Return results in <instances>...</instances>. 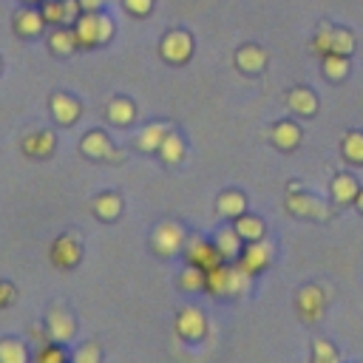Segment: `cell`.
<instances>
[{
  "mask_svg": "<svg viewBox=\"0 0 363 363\" xmlns=\"http://www.w3.org/2000/svg\"><path fill=\"white\" fill-rule=\"evenodd\" d=\"M346 162H354V164H363V133H346L343 145H340Z\"/></svg>",
  "mask_w": 363,
  "mask_h": 363,
  "instance_id": "d6a6232c",
  "label": "cell"
},
{
  "mask_svg": "<svg viewBox=\"0 0 363 363\" xmlns=\"http://www.w3.org/2000/svg\"><path fill=\"white\" fill-rule=\"evenodd\" d=\"M272 145L278 147V150H292V147H298L301 145V128L292 122V119H284V122H278L275 128H272Z\"/></svg>",
  "mask_w": 363,
  "mask_h": 363,
  "instance_id": "e0dca14e",
  "label": "cell"
},
{
  "mask_svg": "<svg viewBox=\"0 0 363 363\" xmlns=\"http://www.w3.org/2000/svg\"><path fill=\"white\" fill-rule=\"evenodd\" d=\"M34 363H68V354H65L62 343L51 340V343H45V346H40V352H37Z\"/></svg>",
  "mask_w": 363,
  "mask_h": 363,
  "instance_id": "e575fe53",
  "label": "cell"
},
{
  "mask_svg": "<svg viewBox=\"0 0 363 363\" xmlns=\"http://www.w3.org/2000/svg\"><path fill=\"white\" fill-rule=\"evenodd\" d=\"M102 3H105V0H79V6H82L85 11H96Z\"/></svg>",
  "mask_w": 363,
  "mask_h": 363,
  "instance_id": "f35d334b",
  "label": "cell"
},
{
  "mask_svg": "<svg viewBox=\"0 0 363 363\" xmlns=\"http://www.w3.org/2000/svg\"><path fill=\"white\" fill-rule=\"evenodd\" d=\"M0 363H28V349L20 337L0 340Z\"/></svg>",
  "mask_w": 363,
  "mask_h": 363,
  "instance_id": "83f0119b",
  "label": "cell"
},
{
  "mask_svg": "<svg viewBox=\"0 0 363 363\" xmlns=\"http://www.w3.org/2000/svg\"><path fill=\"white\" fill-rule=\"evenodd\" d=\"M312 363H340V354H337V349L329 340L318 337L312 343Z\"/></svg>",
  "mask_w": 363,
  "mask_h": 363,
  "instance_id": "d590c367",
  "label": "cell"
},
{
  "mask_svg": "<svg viewBox=\"0 0 363 363\" xmlns=\"http://www.w3.org/2000/svg\"><path fill=\"white\" fill-rule=\"evenodd\" d=\"M357 193H360V187H357V179H354V176H349V173H337V176L332 179V201H337V204H349V201L357 199Z\"/></svg>",
  "mask_w": 363,
  "mask_h": 363,
  "instance_id": "603a6c76",
  "label": "cell"
},
{
  "mask_svg": "<svg viewBox=\"0 0 363 363\" xmlns=\"http://www.w3.org/2000/svg\"><path fill=\"white\" fill-rule=\"evenodd\" d=\"M14 298H17V289H14V284H9V281H0V309H3V306H9V303H14Z\"/></svg>",
  "mask_w": 363,
  "mask_h": 363,
  "instance_id": "74e56055",
  "label": "cell"
},
{
  "mask_svg": "<svg viewBox=\"0 0 363 363\" xmlns=\"http://www.w3.org/2000/svg\"><path fill=\"white\" fill-rule=\"evenodd\" d=\"M184 241H187V235H184V230H182L176 221H162V224L150 233V247H153V252L162 255V258H170V255L182 252V250H184Z\"/></svg>",
  "mask_w": 363,
  "mask_h": 363,
  "instance_id": "277c9868",
  "label": "cell"
},
{
  "mask_svg": "<svg viewBox=\"0 0 363 363\" xmlns=\"http://www.w3.org/2000/svg\"><path fill=\"white\" fill-rule=\"evenodd\" d=\"M323 74H326V79H346V74H349L346 54H323Z\"/></svg>",
  "mask_w": 363,
  "mask_h": 363,
  "instance_id": "4dcf8cb0",
  "label": "cell"
},
{
  "mask_svg": "<svg viewBox=\"0 0 363 363\" xmlns=\"http://www.w3.org/2000/svg\"><path fill=\"white\" fill-rule=\"evenodd\" d=\"M184 255H187V264H196V267H201V269H213V267H218L224 258L218 255V250H216V244L213 241H204V238H187L184 241V250H182Z\"/></svg>",
  "mask_w": 363,
  "mask_h": 363,
  "instance_id": "ba28073f",
  "label": "cell"
},
{
  "mask_svg": "<svg viewBox=\"0 0 363 363\" xmlns=\"http://www.w3.org/2000/svg\"><path fill=\"white\" fill-rule=\"evenodd\" d=\"M79 0H45L43 3V20L45 23H60V26H68V23H77L79 20Z\"/></svg>",
  "mask_w": 363,
  "mask_h": 363,
  "instance_id": "7c38bea8",
  "label": "cell"
},
{
  "mask_svg": "<svg viewBox=\"0 0 363 363\" xmlns=\"http://www.w3.org/2000/svg\"><path fill=\"white\" fill-rule=\"evenodd\" d=\"M179 284H182V289H207V269H201V267H196V264H187V269L182 272V278H179Z\"/></svg>",
  "mask_w": 363,
  "mask_h": 363,
  "instance_id": "1f68e13d",
  "label": "cell"
},
{
  "mask_svg": "<svg viewBox=\"0 0 363 363\" xmlns=\"http://www.w3.org/2000/svg\"><path fill=\"white\" fill-rule=\"evenodd\" d=\"M159 156H162V162H167V164H179L182 156H184V142H182V136L170 130V133L162 139V145H159Z\"/></svg>",
  "mask_w": 363,
  "mask_h": 363,
  "instance_id": "f1b7e54d",
  "label": "cell"
},
{
  "mask_svg": "<svg viewBox=\"0 0 363 363\" xmlns=\"http://www.w3.org/2000/svg\"><path fill=\"white\" fill-rule=\"evenodd\" d=\"M312 48L320 54H352L354 51V37L346 28H335V26H320L315 31Z\"/></svg>",
  "mask_w": 363,
  "mask_h": 363,
  "instance_id": "3957f363",
  "label": "cell"
},
{
  "mask_svg": "<svg viewBox=\"0 0 363 363\" xmlns=\"http://www.w3.org/2000/svg\"><path fill=\"white\" fill-rule=\"evenodd\" d=\"M71 363H102V349L96 340H85L82 346L74 349Z\"/></svg>",
  "mask_w": 363,
  "mask_h": 363,
  "instance_id": "836d02e7",
  "label": "cell"
},
{
  "mask_svg": "<svg viewBox=\"0 0 363 363\" xmlns=\"http://www.w3.org/2000/svg\"><path fill=\"white\" fill-rule=\"evenodd\" d=\"M105 116H108V122L125 128V125H130V122L136 119V108H133L130 99H125V96H113V99L108 102V108H105Z\"/></svg>",
  "mask_w": 363,
  "mask_h": 363,
  "instance_id": "ffe728a7",
  "label": "cell"
},
{
  "mask_svg": "<svg viewBox=\"0 0 363 363\" xmlns=\"http://www.w3.org/2000/svg\"><path fill=\"white\" fill-rule=\"evenodd\" d=\"M122 213V199L116 193H102L94 199V216L102 221H113Z\"/></svg>",
  "mask_w": 363,
  "mask_h": 363,
  "instance_id": "484cf974",
  "label": "cell"
},
{
  "mask_svg": "<svg viewBox=\"0 0 363 363\" xmlns=\"http://www.w3.org/2000/svg\"><path fill=\"white\" fill-rule=\"evenodd\" d=\"M233 227H235V233H238L244 241H258V238H264V221H261L258 216L241 213L238 218H233Z\"/></svg>",
  "mask_w": 363,
  "mask_h": 363,
  "instance_id": "4316f807",
  "label": "cell"
},
{
  "mask_svg": "<svg viewBox=\"0 0 363 363\" xmlns=\"http://www.w3.org/2000/svg\"><path fill=\"white\" fill-rule=\"evenodd\" d=\"M216 210H218V216H224V218H238V216L247 210V199H244V193H238V190H224V193H218V199H216Z\"/></svg>",
  "mask_w": 363,
  "mask_h": 363,
  "instance_id": "44dd1931",
  "label": "cell"
},
{
  "mask_svg": "<svg viewBox=\"0 0 363 363\" xmlns=\"http://www.w3.org/2000/svg\"><path fill=\"white\" fill-rule=\"evenodd\" d=\"M241 241L244 238L235 233V227H221L216 233V238H213V244H216V250H218V255L224 261H233V258L241 255Z\"/></svg>",
  "mask_w": 363,
  "mask_h": 363,
  "instance_id": "9a60e30c",
  "label": "cell"
},
{
  "mask_svg": "<svg viewBox=\"0 0 363 363\" xmlns=\"http://www.w3.org/2000/svg\"><path fill=\"white\" fill-rule=\"evenodd\" d=\"M43 26H45L43 11H34V9H26V11H20L14 17V31L20 37H37L43 31Z\"/></svg>",
  "mask_w": 363,
  "mask_h": 363,
  "instance_id": "cb8c5ba5",
  "label": "cell"
},
{
  "mask_svg": "<svg viewBox=\"0 0 363 363\" xmlns=\"http://www.w3.org/2000/svg\"><path fill=\"white\" fill-rule=\"evenodd\" d=\"M74 332H77L74 315H71L62 303H51L48 312H45V335H48V340L65 343V340L74 337Z\"/></svg>",
  "mask_w": 363,
  "mask_h": 363,
  "instance_id": "5b68a950",
  "label": "cell"
},
{
  "mask_svg": "<svg viewBox=\"0 0 363 363\" xmlns=\"http://www.w3.org/2000/svg\"><path fill=\"white\" fill-rule=\"evenodd\" d=\"M79 150H82L85 156H91V159H108V162H119V150L111 145L108 133H102V130H91V133H85V139H82Z\"/></svg>",
  "mask_w": 363,
  "mask_h": 363,
  "instance_id": "4fadbf2b",
  "label": "cell"
},
{
  "mask_svg": "<svg viewBox=\"0 0 363 363\" xmlns=\"http://www.w3.org/2000/svg\"><path fill=\"white\" fill-rule=\"evenodd\" d=\"M286 105H289V111H295L301 116H312L318 111V96L309 88H292L286 94Z\"/></svg>",
  "mask_w": 363,
  "mask_h": 363,
  "instance_id": "7402d4cb",
  "label": "cell"
},
{
  "mask_svg": "<svg viewBox=\"0 0 363 363\" xmlns=\"http://www.w3.org/2000/svg\"><path fill=\"white\" fill-rule=\"evenodd\" d=\"M238 261H241V267H244L250 275H255V272H261V269H267V267H269V261H272V244H269V241H264V238L250 241V247H247V250H241Z\"/></svg>",
  "mask_w": 363,
  "mask_h": 363,
  "instance_id": "30bf717a",
  "label": "cell"
},
{
  "mask_svg": "<svg viewBox=\"0 0 363 363\" xmlns=\"http://www.w3.org/2000/svg\"><path fill=\"white\" fill-rule=\"evenodd\" d=\"M250 278L252 275L241 264H235V267L218 264V267L207 269V289L213 295H221V298H227V295H244L250 289Z\"/></svg>",
  "mask_w": 363,
  "mask_h": 363,
  "instance_id": "6da1fadb",
  "label": "cell"
},
{
  "mask_svg": "<svg viewBox=\"0 0 363 363\" xmlns=\"http://www.w3.org/2000/svg\"><path fill=\"white\" fill-rule=\"evenodd\" d=\"M354 207H357V210H360V213H363V190H360V193H357V199H354Z\"/></svg>",
  "mask_w": 363,
  "mask_h": 363,
  "instance_id": "ab89813d",
  "label": "cell"
},
{
  "mask_svg": "<svg viewBox=\"0 0 363 363\" xmlns=\"http://www.w3.org/2000/svg\"><path fill=\"white\" fill-rule=\"evenodd\" d=\"M295 306H298V315H301L306 323H312V320L320 318V312H323V306H326V295L320 292V286L309 284V286H303V289L298 292Z\"/></svg>",
  "mask_w": 363,
  "mask_h": 363,
  "instance_id": "8fae6325",
  "label": "cell"
},
{
  "mask_svg": "<svg viewBox=\"0 0 363 363\" xmlns=\"http://www.w3.org/2000/svg\"><path fill=\"white\" fill-rule=\"evenodd\" d=\"M125 3V9L130 11V14H136V17H142V14H147L150 9H153V0H122Z\"/></svg>",
  "mask_w": 363,
  "mask_h": 363,
  "instance_id": "8d00e7d4",
  "label": "cell"
},
{
  "mask_svg": "<svg viewBox=\"0 0 363 363\" xmlns=\"http://www.w3.org/2000/svg\"><path fill=\"white\" fill-rule=\"evenodd\" d=\"M54 145H57V139H54L51 130H37V133H28V136L23 139V150H26L28 156H34V159L51 156Z\"/></svg>",
  "mask_w": 363,
  "mask_h": 363,
  "instance_id": "ac0fdd59",
  "label": "cell"
},
{
  "mask_svg": "<svg viewBox=\"0 0 363 363\" xmlns=\"http://www.w3.org/2000/svg\"><path fill=\"white\" fill-rule=\"evenodd\" d=\"M159 51H162V57H164L167 62L182 65V62H187L190 54H193V37H190L187 31H182V28H173V31H167V34L162 37Z\"/></svg>",
  "mask_w": 363,
  "mask_h": 363,
  "instance_id": "8992f818",
  "label": "cell"
},
{
  "mask_svg": "<svg viewBox=\"0 0 363 363\" xmlns=\"http://www.w3.org/2000/svg\"><path fill=\"white\" fill-rule=\"evenodd\" d=\"M82 258V238L77 233H65L51 244V261L60 269H74Z\"/></svg>",
  "mask_w": 363,
  "mask_h": 363,
  "instance_id": "52a82bcc",
  "label": "cell"
},
{
  "mask_svg": "<svg viewBox=\"0 0 363 363\" xmlns=\"http://www.w3.org/2000/svg\"><path fill=\"white\" fill-rule=\"evenodd\" d=\"M167 133H170V125L167 122H153V125L142 128L136 145H139V150H159V145H162V139Z\"/></svg>",
  "mask_w": 363,
  "mask_h": 363,
  "instance_id": "d4e9b609",
  "label": "cell"
},
{
  "mask_svg": "<svg viewBox=\"0 0 363 363\" xmlns=\"http://www.w3.org/2000/svg\"><path fill=\"white\" fill-rule=\"evenodd\" d=\"M48 105H51V116L57 119V125H74L79 119V111H82L79 102L68 94H54L48 99Z\"/></svg>",
  "mask_w": 363,
  "mask_h": 363,
  "instance_id": "5bb4252c",
  "label": "cell"
},
{
  "mask_svg": "<svg viewBox=\"0 0 363 363\" xmlns=\"http://www.w3.org/2000/svg\"><path fill=\"white\" fill-rule=\"evenodd\" d=\"M235 65H238L241 71H247V74H258V71H264V65H267V51L258 48V45H241V48L235 51Z\"/></svg>",
  "mask_w": 363,
  "mask_h": 363,
  "instance_id": "2e32d148",
  "label": "cell"
},
{
  "mask_svg": "<svg viewBox=\"0 0 363 363\" xmlns=\"http://www.w3.org/2000/svg\"><path fill=\"white\" fill-rule=\"evenodd\" d=\"M0 68H3V65H0Z\"/></svg>",
  "mask_w": 363,
  "mask_h": 363,
  "instance_id": "60d3db41",
  "label": "cell"
},
{
  "mask_svg": "<svg viewBox=\"0 0 363 363\" xmlns=\"http://www.w3.org/2000/svg\"><path fill=\"white\" fill-rule=\"evenodd\" d=\"M176 332L179 337L184 340H201L204 332H207V320H204V312L199 306H184L176 318Z\"/></svg>",
  "mask_w": 363,
  "mask_h": 363,
  "instance_id": "9c48e42d",
  "label": "cell"
},
{
  "mask_svg": "<svg viewBox=\"0 0 363 363\" xmlns=\"http://www.w3.org/2000/svg\"><path fill=\"white\" fill-rule=\"evenodd\" d=\"M286 207H289V213H295V216H315V218H323L326 216V210H323V204L318 201V199H312V196H306V193H289V199H286Z\"/></svg>",
  "mask_w": 363,
  "mask_h": 363,
  "instance_id": "d6986e66",
  "label": "cell"
},
{
  "mask_svg": "<svg viewBox=\"0 0 363 363\" xmlns=\"http://www.w3.org/2000/svg\"><path fill=\"white\" fill-rule=\"evenodd\" d=\"M74 37H77V45L82 48H94V45H102L113 37V23L111 17L105 14H96V11H85L79 14V20L74 23Z\"/></svg>",
  "mask_w": 363,
  "mask_h": 363,
  "instance_id": "7a4b0ae2",
  "label": "cell"
},
{
  "mask_svg": "<svg viewBox=\"0 0 363 363\" xmlns=\"http://www.w3.org/2000/svg\"><path fill=\"white\" fill-rule=\"evenodd\" d=\"M48 48H51L54 54H60V57H68V54L77 48L74 28H71V31H68V28H57V31H51V34H48Z\"/></svg>",
  "mask_w": 363,
  "mask_h": 363,
  "instance_id": "f546056e",
  "label": "cell"
}]
</instances>
